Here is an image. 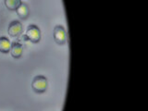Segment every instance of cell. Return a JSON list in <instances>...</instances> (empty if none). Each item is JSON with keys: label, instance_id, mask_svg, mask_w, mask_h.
I'll return each instance as SVG.
<instances>
[{"label": "cell", "instance_id": "6da1fadb", "mask_svg": "<svg viewBox=\"0 0 148 111\" xmlns=\"http://www.w3.org/2000/svg\"><path fill=\"white\" fill-rule=\"evenodd\" d=\"M47 87H48V82L46 77L45 76L42 75L35 76L32 82V90L35 92H37V94H43V92H45L47 90Z\"/></svg>", "mask_w": 148, "mask_h": 111}, {"label": "cell", "instance_id": "7a4b0ae2", "mask_svg": "<svg viewBox=\"0 0 148 111\" xmlns=\"http://www.w3.org/2000/svg\"><path fill=\"white\" fill-rule=\"evenodd\" d=\"M24 38L29 40L30 42H32V43H34V44L39 43L41 40V31L38 28V26H36L34 24L28 26Z\"/></svg>", "mask_w": 148, "mask_h": 111}, {"label": "cell", "instance_id": "3957f363", "mask_svg": "<svg viewBox=\"0 0 148 111\" xmlns=\"http://www.w3.org/2000/svg\"><path fill=\"white\" fill-rule=\"evenodd\" d=\"M54 40L58 45H64L67 42L66 30L62 25H57L54 28Z\"/></svg>", "mask_w": 148, "mask_h": 111}, {"label": "cell", "instance_id": "277c9868", "mask_svg": "<svg viewBox=\"0 0 148 111\" xmlns=\"http://www.w3.org/2000/svg\"><path fill=\"white\" fill-rule=\"evenodd\" d=\"M22 24L18 21H14L10 22V24L8 26V34L12 37H18L22 34Z\"/></svg>", "mask_w": 148, "mask_h": 111}, {"label": "cell", "instance_id": "5b68a950", "mask_svg": "<svg viewBox=\"0 0 148 111\" xmlns=\"http://www.w3.org/2000/svg\"><path fill=\"white\" fill-rule=\"evenodd\" d=\"M10 54L14 58H20L23 53V46L20 42H14L11 44Z\"/></svg>", "mask_w": 148, "mask_h": 111}, {"label": "cell", "instance_id": "8992f818", "mask_svg": "<svg viewBox=\"0 0 148 111\" xmlns=\"http://www.w3.org/2000/svg\"><path fill=\"white\" fill-rule=\"evenodd\" d=\"M16 12L18 14V16L21 18L26 20V18H28V16H29V14H30V9H29V7H28L26 4L21 3L20 5V7L16 9Z\"/></svg>", "mask_w": 148, "mask_h": 111}, {"label": "cell", "instance_id": "52a82bcc", "mask_svg": "<svg viewBox=\"0 0 148 111\" xmlns=\"http://www.w3.org/2000/svg\"><path fill=\"white\" fill-rule=\"evenodd\" d=\"M11 43L7 37H0V52L7 54L10 51Z\"/></svg>", "mask_w": 148, "mask_h": 111}, {"label": "cell", "instance_id": "ba28073f", "mask_svg": "<svg viewBox=\"0 0 148 111\" xmlns=\"http://www.w3.org/2000/svg\"><path fill=\"white\" fill-rule=\"evenodd\" d=\"M21 3V0H5V5L9 10H16Z\"/></svg>", "mask_w": 148, "mask_h": 111}]
</instances>
